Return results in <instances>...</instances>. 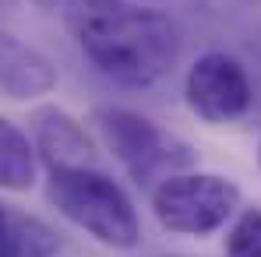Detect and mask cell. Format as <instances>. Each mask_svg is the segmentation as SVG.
Instances as JSON below:
<instances>
[{"label": "cell", "instance_id": "8fae6325", "mask_svg": "<svg viewBox=\"0 0 261 257\" xmlns=\"http://www.w3.org/2000/svg\"><path fill=\"white\" fill-rule=\"evenodd\" d=\"M4 215H7V205H0V222H4Z\"/></svg>", "mask_w": 261, "mask_h": 257}, {"label": "cell", "instance_id": "30bf717a", "mask_svg": "<svg viewBox=\"0 0 261 257\" xmlns=\"http://www.w3.org/2000/svg\"><path fill=\"white\" fill-rule=\"evenodd\" d=\"M226 257H261V208H244L233 218L226 243H222Z\"/></svg>", "mask_w": 261, "mask_h": 257}, {"label": "cell", "instance_id": "5b68a950", "mask_svg": "<svg viewBox=\"0 0 261 257\" xmlns=\"http://www.w3.org/2000/svg\"><path fill=\"white\" fill-rule=\"evenodd\" d=\"M187 106L205 124H229L240 120L254 99V88L247 78V67L229 53H205L191 64L184 78Z\"/></svg>", "mask_w": 261, "mask_h": 257}, {"label": "cell", "instance_id": "9c48e42d", "mask_svg": "<svg viewBox=\"0 0 261 257\" xmlns=\"http://www.w3.org/2000/svg\"><path fill=\"white\" fill-rule=\"evenodd\" d=\"M60 240L36 215L7 212L0 222V257H57Z\"/></svg>", "mask_w": 261, "mask_h": 257}, {"label": "cell", "instance_id": "5bb4252c", "mask_svg": "<svg viewBox=\"0 0 261 257\" xmlns=\"http://www.w3.org/2000/svg\"><path fill=\"white\" fill-rule=\"evenodd\" d=\"M43 4H46V0H43Z\"/></svg>", "mask_w": 261, "mask_h": 257}, {"label": "cell", "instance_id": "3957f363", "mask_svg": "<svg viewBox=\"0 0 261 257\" xmlns=\"http://www.w3.org/2000/svg\"><path fill=\"white\" fill-rule=\"evenodd\" d=\"M92 127L102 137L106 152L120 162V169L138 187H155L159 180L194 169L198 162L194 148L184 137H176L173 130L159 127L155 120L127 106H95Z\"/></svg>", "mask_w": 261, "mask_h": 257}, {"label": "cell", "instance_id": "4fadbf2b", "mask_svg": "<svg viewBox=\"0 0 261 257\" xmlns=\"http://www.w3.org/2000/svg\"><path fill=\"white\" fill-rule=\"evenodd\" d=\"M258 166H261V145H258Z\"/></svg>", "mask_w": 261, "mask_h": 257}, {"label": "cell", "instance_id": "6da1fadb", "mask_svg": "<svg viewBox=\"0 0 261 257\" xmlns=\"http://www.w3.org/2000/svg\"><path fill=\"white\" fill-rule=\"evenodd\" d=\"M71 28L88 64L127 88L163 81L180 56V32L170 14L134 0H78Z\"/></svg>", "mask_w": 261, "mask_h": 257}, {"label": "cell", "instance_id": "52a82bcc", "mask_svg": "<svg viewBox=\"0 0 261 257\" xmlns=\"http://www.w3.org/2000/svg\"><path fill=\"white\" fill-rule=\"evenodd\" d=\"M57 85V71L36 46L0 32V92L14 102H29L49 95Z\"/></svg>", "mask_w": 261, "mask_h": 257}, {"label": "cell", "instance_id": "7a4b0ae2", "mask_svg": "<svg viewBox=\"0 0 261 257\" xmlns=\"http://www.w3.org/2000/svg\"><path fill=\"white\" fill-rule=\"evenodd\" d=\"M46 197L71 225L85 229L102 247L130 250L141 240V222L134 212L127 190L106 176L99 166L78 169H49L46 176Z\"/></svg>", "mask_w": 261, "mask_h": 257}, {"label": "cell", "instance_id": "277c9868", "mask_svg": "<svg viewBox=\"0 0 261 257\" xmlns=\"http://www.w3.org/2000/svg\"><path fill=\"white\" fill-rule=\"evenodd\" d=\"M240 208V187L229 176L184 169L152 187V215L176 236H212Z\"/></svg>", "mask_w": 261, "mask_h": 257}, {"label": "cell", "instance_id": "ba28073f", "mask_svg": "<svg viewBox=\"0 0 261 257\" xmlns=\"http://www.w3.org/2000/svg\"><path fill=\"white\" fill-rule=\"evenodd\" d=\"M36 169H39V152L36 141L11 124L7 117H0V190H32L36 187Z\"/></svg>", "mask_w": 261, "mask_h": 257}, {"label": "cell", "instance_id": "7c38bea8", "mask_svg": "<svg viewBox=\"0 0 261 257\" xmlns=\"http://www.w3.org/2000/svg\"><path fill=\"white\" fill-rule=\"evenodd\" d=\"M163 257H187V254H163Z\"/></svg>", "mask_w": 261, "mask_h": 257}, {"label": "cell", "instance_id": "8992f818", "mask_svg": "<svg viewBox=\"0 0 261 257\" xmlns=\"http://www.w3.org/2000/svg\"><path fill=\"white\" fill-rule=\"evenodd\" d=\"M29 130L46 169H78V166L99 162L95 141L85 130V124L60 106H36L29 117Z\"/></svg>", "mask_w": 261, "mask_h": 257}]
</instances>
